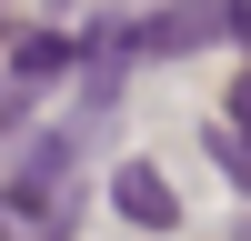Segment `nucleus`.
<instances>
[{"instance_id": "6", "label": "nucleus", "mask_w": 251, "mask_h": 241, "mask_svg": "<svg viewBox=\"0 0 251 241\" xmlns=\"http://www.w3.org/2000/svg\"><path fill=\"white\" fill-rule=\"evenodd\" d=\"M231 120H241V131H251V71L231 80Z\"/></svg>"}, {"instance_id": "2", "label": "nucleus", "mask_w": 251, "mask_h": 241, "mask_svg": "<svg viewBox=\"0 0 251 241\" xmlns=\"http://www.w3.org/2000/svg\"><path fill=\"white\" fill-rule=\"evenodd\" d=\"M60 191H71V131H50V141L10 171V211H30V221H40V211H60Z\"/></svg>"}, {"instance_id": "5", "label": "nucleus", "mask_w": 251, "mask_h": 241, "mask_svg": "<svg viewBox=\"0 0 251 241\" xmlns=\"http://www.w3.org/2000/svg\"><path fill=\"white\" fill-rule=\"evenodd\" d=\"M211 161H221V171L251 191V131H241V120H221V131H211Z\"/></svg>"}, {"instance_id": "1", "label": "nucleus", "mask_w": 251, "mask_h": 241, "mask_svg": "<svg viewBox=\"0 0 251 241\" xmlns=\"http://www.w3.org/2000/svg\"><path fill=\"white\" fill-rule=\"evenodd\" d=\"M201 40H231V0H171V10H151L141 30H121V60H181Z\"/></svg>"}, {"instance_id": "7", "label": "nucleus", "mask_w": 251, "mask_h": 241, "mask_svg": "<svg viewBox=\"0 0 251 241\" xmlns=\"http://www.w3.org/2000/svg\"><path fill=\"white\" fill-rule=\"evenodd\" d=\"M231 40H251V0H231Z\"/></svg>"}, {"instance_id": "3", "label": "nucleus", "mask_w": 251, "mask_h": 241, "mask_svg": "<svg viewBox=\"0 0 251 241\" xmlns=\"http://www.w3.org/2000/svg\"><path fill=\"white\" fill-rule=\"evenodd\" d=\"M111 191H121V221H141V231H171V221H181V191L151 171V161H121Z\"/></svg>"}, {"instance_id": "4", "label": "nucleus", "mask_w": 251, "mask_h": 241, "mask_svg": "<svg viewBox=\"0 0 251 241\" xmlns=\"http://www.w3.org/2000/svg\"><path fill=\"white\" fill-rule=\"evenodd\" d=\"M60 71H71V40H60V30L20 40V50H10V100H0V111H30V91H40V80H60Z\"/></svg>"}]
</instances>
